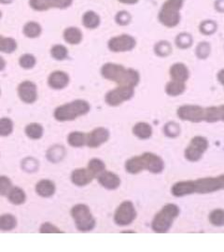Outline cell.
<instances>
[{
  "mask_svg": "<svg viewBox=\"0 0 224 252\" xmlns=\"http://www.w3.org/2000/svg\"><path fill=\"white\" fill-rule=\"evenodd\" d=\"M137 41L134 37L122 34L111 38L107 42V48L112 53H126L135 49Z\"/></svg>",
  "mask_w": 224,
  "mask_h": 252,
  "instance_id": "obj_11",
  "label": "cell"
},
{
  "mask_svg": "<svg viewBox=\"0 0 224 252\" xmlns=\"http://www.w3.org/2000/svg\"><path fill=\"white\" fill-rule=\"evenodd\" d=\"M171 81L186 84L190 78V70L188 66L183 63H175L169 69Z\"/></svg>",
  "mask_w": 224,
  "mask_h": 252,
  "instance_id": "obj_16",
  "label": "cell"
},
{
  "mask_svg": "<svg viewBox=\"0 0 224 252\" xmlns=\"http://www.w3.org/2000/svg\"><path fill=\"white\" fill-rule=\"evenodd\" d=\"M17 50V42L12 38H7L0 35V52L12 53Z\"/></svg>",
  "mask_w": 224,
  "mask_h": 252,
  "instance_id": "obj_30",
  "label": "cell"
},
{
  "mask_svg": "<svg viewBox=\"0 0 224 252\" xmlns=\"http://www.w3.org/2000/svg\"><path fill=\"white\" fill-rule=\"evenodd\" d=\"M217 79L219 81V83L222 84L224 87V68L221 69L218 74H217Z\"/></svg>",
  "mask_w": 224,
  "mask_h": 252,
  "instance_id": "obj_48",
  "label": "cell"
},
{
  "mask_svg": "<svg viewBox=\"0 0 224 252\" xmlns=\"http://www.w3.org/2000/svg\"><path fill=\"white\" fill-rule=\"evenodd\" d=\"M208 220L215 227H223L224 226V210L222 209L212 210L209 214Z\"/></svg>",
  "mask_w": 224,
  "mask_h": 252,
  "instance_id": "obj_37",
  "label": "cell"
},
{
  "mask_svg": "<svg viewBox=\"0 0 224 252\" xmlns=\"http://www.w3.org/2000/svg\"><path fill=\"white\" fill-rule=\"evenodd\" d=\"M13 2V0H0V3L3 5H7V4H11Z\"/></svg>",
  "mask_w": 224,
  "mask_h": 252,
  "instance_id": "obj_51",
  "label": "cell"
},
{
  "mask_svg": "<svg viewBox=\"0 0 224 252\" xmlns=\"http://www.w3.org/2000/svg\"><path fill=\"white\" fill-rule=\"evenodd\" d=\"M195 193L194 180H182L176 182L171 187V194L175 197H184Z\"/></svg>",
  "mask_w": 224,
  "mask_h": 252,
  "instance_id": "obj_15",
  "label": "cell"
},
{
  "mask_svg": "<svg viewBox=\"0 0 224 252\" xmlns=\"http://www.w3.org/2000/svg\"><path fill=\"white\" fill-rule=\"evenodd\" d=\"M40 231L41 233H59V232H63L59 228H57L56 226H54V224H52L50 222L43 223L41 227L40 228Z\"/></svg>",
  "mask_w": 224,
  "mask_h": 252,
  "instance_id": "obj_47",
  "label": "cell"
},
{
  "mask_svg": "<svg viewBox=\"0 0 224 252\" xmlns=\"http://www.w3.org/2000/svg\"><path fill=\"white\" fill-rule=\"evenodd\" d=\"M173 52L170 42L166 41H161L155 44L154 53L159 57H167Z\"/></svg>",
  "mask_w": 224,
  "mask_h": 252,
  "instance_id": "obj_32",
  "label": "cell"
},
{
  "mask_svg": "<svg viewBox=\"0 0 224 252\" xmlns=\"http://www.w3.org/2000/svg\"><path fill=\"white\" fill-rule=\"evenodd\" d=\"M95 177L89 171L88 168H78L75 169L71 174V181L76 186L83 187L93 181Z\"/></svg>",
  "mask_w": 224,
  "mask_h": 252,
  "instance_id": "obj_18",
  "label": "cell"
},
{
  "mask_svg": "<svg viewBox=\"0 0 224 252\" xmlns=\"http://www.w3.org/2000/svg\"><path fill=\"white\" fill-rule=\"evenodd\" d=\"M25 135L31 139H40L43 136V127L40 124L33 123L25 127Z\"/></svg>",
  "mask_w": 224,
  "mask_h": 252,
  "instance_id": "obj_35",
  "label": "cell"
},
{
  "mask_svg": "<svg viewBox=\"0 0 224 252\" xmlns=\"http://www.w3.org/2000/svg\"><path fill=\"white\" fill-rule=\"evenodd\" d=\"M101 22L100 16L96 11H87L82 15V24L87 29H96Z\"/></svg>",
  "mask_w": 224,
  "mask_h": 252,
  "instance_id": "obj_24",
  "label": "cell"
},
{
  "mask_svg": "<svg viewBox=\"0 0 224 252\" xmlns=\"http://www.w3.org/2000/svg\"><path fill=\"white\" fill-rule=\"evenodd\" d=\"M69 84V76L64 71L57 70L50 74L48 84L54 90H62Z\"/></svg>",
  "mask_w": 224,
  "mask_h": 252,
  "instance_id": "obj_19",
  "label": "cell"
},
{
  "mask_svg": "<svg viewBox=\"0 0 224 252\" xmlns=\"http://www.w3.org/2000/svg\"><path fill=\"white\" fill-rule=\"evenodd\" d=\"M1 17H2V11H0V19H1Z\"/></svg>",
  "mask_w": 224,
  "mask_h": 252,
  "instance_id": "obj_52",
  "label": "cell"
},
{
  "mask_svg": "<svg viewBox=\"0 0 224 252\" xmlns=\"http://www.w3.org/2000/svg\"><path fill=\"white\" fill-rule=\"evenodd\" d=\"M5 67H6V61L2 56H0V71H3Z\"/></svg>",
  "mask_w": 224,
  "mask_h": 252,
  "instance_id": "obj_50",
  "label": "cell"
},
{
  "mask_svg": "<svg viewBox=\"0 0 224 252\" xmlns=\"http://www.w3.org/2000/svg\"><path fill=\"white\" fill-rule=\"evenodd\" d=\"M165 168L163 158L153 152H144L125 162V170L131 175H138L144 170L151 174H161Z\"/></svg>",
  "mask_w": 224,
  "mask_h": 252,
  "instance_id": "obj_2",
  "label": "cell"
},
{
  "mask_svg": "<svg viewBox=\"0 0 224 252\" xmlns=\"http://www.w3.org/2000/svg\"><path fill=\"white\" fill-rule=\"evenodd\" d=\"M163 134L169 138H176L182 134L181 126L176 122H168L163 126Z\"/></svg>",
  "mask_w": 224,
  "mask_h": 252,
  "instance_id": "obj_34",
  "label": "cell"
},
{
  "mask_svg": "<svg viewBox=\"0 0 224 252\" xmlns=\"http://www.w3.org/2000/svg\"><path fill=\"white\" fill-rule=\"evenodd\" d=\"M12 189L11 179L6 176H0V195L6 196Z\"/></svg>",
  "mask_w": 224,
  "mask_h": 252,
  "instance_id": "obj_45",
  "label": "cell"
},
{
  "mask_svg": "<svg viewBox=\"0 0 224 252\" xmlns=\"http://www.w3.org/2000/svg\"><path fill=\"white\" fill-rule=\"evenodd\" d=\"M8 198L12 205L20 206L25 202L26 195H25L24 190L21 189V188L12 187V189L10 190V192L8 194Z\"/></svg>",
  "mask_w": 224,
  "mask_h": 252,
  "instance_id": "obj_28",
  "label": "cell"
},
{
  "mask_svg": "<svg viewBox=\"0 0 224 252\" xmlns=\"http://www.w3.org/2000/svg\"><path fill=\"white\" fill-rule=\"evenodd\" d=\"M195 193L207 194L224 189V174L194 180Z\"/></svg>",
  "mask_w": 224,
  "mask_h": 252,
  "instance_id": "obj_8",
  "label": "cell"
},
{
  "mask_svg": "<svg viewBox=\"0 0 224 252\" xmlns=\"http://www.w3.org/2000/svg\"><path fill=\"white\" fill-rule=\"evenodd\" d=\"M13 131V123L10 118H1L0 119V136L8 137Z\"/></svg>",
  "mask_w": 224,
  "mask_h": 252,
  "instance_id": "obj_40",
  "label": "cell"
},
{
  "mask_svg": "<svg viewBox=\"0 0 224 252\" xmlns=\"http://www.w3.org/2000/svg\"><path fill=\"white\" fill-rule=\"evenodd\" d=\"M182 0H166L158 13V20L168 28H173L181 22V10L183 6Z\"/></svg>",
  "mask_w": 224,
  "mask_h": 252,
  "instance_id": "obj_5",
  "label": "cell"
},
{
  "mask_svg": "<svg viewBox=\"0 0 224 252\" xmlns=\"http://www.w3.org/2000/svg\"><path fill=\"white\" fill-rule=\"evenodd\" d=\"M218 25L216 23V21H211V20H207V21H204L201 22L199 29L200 32L204 35V36H210L213 35L215 32L217 31Z\"/></svg>",
  "mask_w": 224,
  "mask_h": 252,
  "instance_id": "obj_42",
  "label": "cell"
},
{
  "mask_svg": "<svg viewBox=\"0 0 224 252\" xmlns=\"http://www.w3.org/2000/svg\"><path fill=\"white\" fill-rule=\"evenodd\" d=\"M181 214V209L176 204H166L154 216L151 221V229L157 233H165L170 230L174 221Z\"/></svg>",
  "mask_w": 224,
  "mask_h": 252,
  "instance_id": "obj_3",
  "label": "cell"
},
{
  "mask_svg": "<svg viewBox=\"0 0 224 252\" xmlns=\"http://www.w3.org/2000/svg\"><path fill=\"white\" fill-rule=\"evenodd\" d=\"M208 147L209 142L205 137L202 136L192 137L189 146L185 148V159L192 163L199 162L203 157L204 153L207 150Z\"/></svg>",
  "mask_w": 224,
  "mask_h": 252,
  "instance_id": "obj_7",
  "label": "cell"
},
{
  "mask_svg": "<svg viewBox=\"0 0 224 252\" xmlns=\"http://www.w3.org/2000/svg\"><path fill=\"white\" fill-rule=\"evenodd\" d=\"M51 55L55 60L63 61L68 56V50L64 47V45L56 44L51 49Z\"/></svg>",
  "mask_w": 224,
  "mask_h": 252,
  "instance_id": "obj_38",
  "label": "cell"
},
{
  "mask_svg": "<svg viewBox=\"0 0 224 252\" xmlns=\"http://www.w3.org/2000/svg\"><path fill=\"white\" fill-rule=\"evenodd\" d=\"M192 42H193V40H192V35L189 33H185V32L179 34L175 40V43H176L177 47L182 50L189 49L190 47H192Z\"/></svg>",
  "mask_w": 224,
  "mask_h": 252,
  "instance_id": "obj_33",
  "label": "cell"
},
{
  "mask_svg": "<svg viewBox=\"0 0 224 252\" xmlns=\"http://www.w3.org/2000/svg\"><path fill=\"white\" fill-rule=\"evenodd\" d=\"M87 168L95 178H98L104 171H106V164L98 158H94L89 161Z\"/></svg>",
  "mask_w": 224,
  "mask_h": 252,
  "instance_id": "obj_29",
  "label": "cell"
},
{
  "mask_svg": "<svg viewBox=\"0 0 224 252\" xmlns=\"http://www.w3.org/2000/svg\"><path fill=\"white\" fill-rule=\"evenodd\" d=\"M18 95L23 103L33 104L38 99V87L32 82H22L18 86Z\"/></svg>",
  "mask_w": 224,
  "mask_h": 252,
  "instance_id": "obj_13",
  "label": "cell"
},
{
  "mask_svg": "<svg viewBox=\"0 0 224 252\" xmlns=\"http://www.w3.org/2000/svg\"><path fill=\"white\" fill-rule=\"evenodd\" d=\"M210 53H211V47L208 42H200L195 49L196 56L201 60L206 59L210 55Z\"/></svg>",
  "mask_w": 224,
  "mask_h": 252,
  "instance_id": "obj_39",
  "label": "cell"
},
{
  "mask_svg": "<svg viewBox=\"0 0 224 252\" xmlns=\"http://www.w3.org/2000/svg\"><path fill=\"white\" fill-rule=\"evenodd\" d=\"M64 155V148L63 147H59V146H55V147H52L49 149L48 151V159L51 162L56 163L60 160H62Z\"/></svg>",
  "mask_w": 224,
  "mask_h": 252,
  "instance_id": "obj_43",
  "label": "cell"
},
{
  "mask_svg": "<svg viewBox=\"0 0 224 252\" xmlns=\"http://www.w3.org/2000/svg\"><path fill=\"white\" fill-rule=\"evenodd\" d=\"M21 168L28 173H33L39 168V162L32 157L26 158L21 162Z\"/></svg>",
  "mask_w": 224,
  "mask_h": 252,
  "instance_id": "obj_44",
  "label": "cell"
},
{
  "mask_svg": "<svg viewBox=\"0 0 224 252\" xmlns=\"http://www.w3.org/2000/svg\"><path fill=\"white\" fill-rule=\"evenodd\" d=\"M0 95H1V91H0Z\"/></svg>",
  "mask_w": 224,
  "mask_h": 252,
  "instance_id": "obj_53",
  "label": "cell"
},
{
  "mask_svg": "<svg viewBox=\"0 0 224 252\" xmlns=\"http://www.w3.org/2000/svg\"><path fill=\"white\" fill-rule=\"evenodd\" d=\"M90 109L91 105L89 102L82 99H77L56 107L54 110V118L58 122H70L81 116L86 115Z\"/></svg>",
  "mask_w": 224,
  "mask_h": 252,
  "instance_id": "obj_4",
  "label": "cell"
},
{
  "mask_svg": "<svg viewBox=\"0 0 224 252\" xmlns=\"http://www.w3.org/2000/svg\"><path fill=\"white\" fill-rule=\"evenodd\" d=\"M204 122L209 124L224 122V105L205 107Z\"/></svg>",
  "mask_w": 224,
  "mask_h": 252,
  "instance_id": "obj_20",
  "label": "cell"
},
{
  "mask_svg": "<svg viewBox=\"0 0 224 252\" xmlns=\"http://www.w3.org/2000/svg\"><path fill=\"white\" fill-rule=\"evenodd\" d=\"M22 33L29 39H37L42 33L41 25L37 21H28L22 27Z\"/></svg>",
  "mask_w": 224,
  "mask_h": 252,
  "instance_id": "obj_25",
  "label": "cell"
},
{
  "mask_svg": "<svg viewBox=\"0 0 224 252\" xmlns=\"http://www.w3.org/2000/svg\"><path fill=\"white\" fill-rule=\"evenodd\" d=\"M186 91V84L170 81L168 84L165 85V93L166 95L176 97L179 95H182Z\"/></svg>",
  "mask_w": 224,
  "mask_h": 252,
  "instance_id": "obj_26",
  "label": "cell"
},
{
  "mask_svg": "<svg viewBox=\"0 0 224 252\" xmlns=\"http://www.w3.org/2000/svg\"><path fill=\"white\" fill-rule=\"evenodd\" d=\"M73 4V0H45L46 10L59 9L64 10L69 8Z\"/></svg>",
  "mask_w": 224,
  "mask_h": 252,
  "instance_id": "obj_36",
  "label": "cell"
},
{
  "mask_svg": "<svg viewBox=\"0 0 224 252\" xmlns=\"http://www.w3.org/2000/svg\"><path fill=\"white\" fill-rule=\"evenodd\" d=\"M17 225L16 218L11 214H4L0 216V230L1 231H11Z\"/></svg>",
  "mask_w": 224,
  "mask_h": 252,
  "instance_id": "obj_31",
  "label": "cell"
},
{
  "mask_svg": "<svg viewBox=\"0 0 224 252\" xmlns=\"http://www.w3.org/2000/svg\"><path fill=\"white\" fill-rule=\"evenodd\" d=\"M97 180L99 184L104 187L105 189L109 190H114L118 189L121 185V178L117 174L110 172V171H104L98 178Z\"/></svg>",
  "mask_w": 224,
  "mask_h": 252,
  "instance_id": "obj_17",
  "label": "cell"
},
{
  "mask_svg": "<svg viewBox=\"0 0 224 252\" xmlns=\"http://www.w3.org/2000/svg\"><path fill=\"white\" fill-rule=\"evenodd\" d=\"M135 95V88L119 86L117 88L110 90L105 95V101L110 106H118L122 103L129 101Z\"/></svg>",
  "mask_w": 224,
  "mask_h": 252,
  "instance_id": "obj_10",
  "label": "cell"
},
{
  "mask_svg": "<svg viewBox=\"0 0 224 252\" xmlns=\"http://www.w3.org/2000/svg\"><path fill=\"white\" fill-rule=\"evenodd\" d=\"M71 216L79 231H90L96 227V219L86 205L79 204L74 206L71 210Z\"/></svg>",
  "mask_w": 224,
  "mask_h": 252,
  "instance_id": "obj_6",
  "label": "cell"
},
{
  "mask_svg": "<svg viewBox=\"0 0 224 252\" xmlns=\"http://www.w3.org/2000/svg\"><path fill=\"white\" fill-rule=\"evenodd\" d=\"M86 141H87V134L83 132H79V131L71 132L67 137V142L71 147H83L86 145Z\"/></svg>",
  "mask_w": 224,
  "mask_h": 252,
  "instance_id": "obj_27",
  "label": "cell"
},
{
  "mask_svg": "<svg viewBox=\"0 0 224 252\" xmlns=\"http://www.w3.org/2000/svg\"><path fill=\"white\" fill-rule=\"evenodd\" d=\"M119 2L122 3V4H127V5H134L137 4L139 0H118Z\"/></svg>",
  "mask_w": 224,
  "mask_h": 252,
  "instance_id": "obj_49",
  "label": "cell"
},
{
  "mask_svg": "<svg viewBox=\"0 0 224 252\" xmlns=\"http://www.w3.org/2000/svg\"><path fill=\"white\" fill-rule=\"evenodd\" d=\"M36 191L40 196L44 198L51 197L55 192V184L49 179H42L37 183Z\"/></svg>",
  "mask_w": 224,
  "mask_h": 252,
  "instance_id": "obj_22",
  "label": "cell"
},
{
  "mask_svg": "<svg viewBox=\"0 0 224 252\" xmlns=\"http://www.w3.org/2000/svg\"><path fill=\"white\" fill-rule=\"evenodd\" d=\"M182 1H184V0H182Z\"/></svg>",
  "mask_w": 224,
  "mask_h": 252,
  "instance_id": "obj_54",
  "label": "cell"
},
{
  "mask_svg": "<svg viewBox=\"0 0 224 252\" xmlns=\"http://www.w3.org/2000/svg\"><path fill=\"white\" fill-rule=\"evenodd\" d=\"M64 42L70 45H78L82 42L83 39V34L81 30L78 27L70 26L64 29L63 33Z\"/></svg>",
  "mask_w": 224,
  "mask_h": 252,
  "instance_id": "obj_21",
  "label": "cell"
},
{
  "mask_svg": "<svg viewBox=\"0 0 224 252\" xmlns=\"http://www.w3.org/2000/svg\"><path fill=\"white\" fill-rule=\"evenodd\" d=\"M102 77L117 84L119 86L136 88L140 82V75L133 68H126L122 64L107 63L101 67Z\"/></svg>",
  "mask_w": 224,
  "mask_h": 252,
  "instance_id": "obj_1",
  "label": "cell"
},
{
  "mask_svg": "<svg viewBox=\"0 0 224 252\" xmlns=\"http://www.w3.org/2000/svg\"><path fill=\"white\" fill-rule=\"evenodd\" d=\"M138 213L131 201H123L114 213V221L119 226H127L137 219Z\"/></svg>",
  "mask_w": 224,
  "mask_h": 252,
  "instance_id": "obj_9",
  "label": "cell"
},
{
  "mask_svg": "<svg viewBox=\"0 0 224 252\" xmlns=\"http://www.w3.org/2000/svg\"><path fill=\"white\" fill-rule=\"evenodd\" d=\"M177 116L184 122L202 123L204 122V107L198 105H183L177 109Z\"/></svg>",
  "mask_w": 224,
  "mask_h": 252,
  "instance_id": "obj_12",
  "label": "cell"
},
{
  "mask_svg": "<svg viewBox=\"0 0 224 252\" xmlns=\"http://www.w3.org/2000/svg\"><path fill=\"white\" fill-rule=\"evenodd\" d=\"M131 20H132V16H131V14L129 13L128 11H119L117 14H116V16H115V21H116V22H117L118 24L122 25V26L129 24Z\"/></svg>",
  "mask_w": 224,
  "mask_h": 252,
  "instance_id": "obj_46",
  "label": "cell"
},
{
  "mask_svg": "<svg viewBox=\"0 0 224 252\" xmlns=\"http://www.w3.org/2000/svg\"><path fill=\"white\" fill-rule=\"evenodd\" d=\"M152 133H153L152 127L148 123L140 122L133 127L134 136H136L138 138L142 139V140L150 138L152 136Z\"/></svg>",
  "mask_w": 224,
  "mask_h": 252,
  "instance_id": "obj_23",
  "label": "cell"
},
{
  "mask_svg": "<svg viewBox=\"0 0 224 252\" xmlns=\"http://www.w3.org/2000/svg\"><path fill=\"white\" fill-rule=\"evenodd\" d=\"M110 133L105 127H97L91 133L87 134L86 145L89 147L96 148L99 147L109 139Z\"/></svg>",
  "mask_w": 224,
  "mask_h": 252,
  "instance_id": "obj_14",
  "label": "cell"
},
{
  "mask_svg": "<svg viewBox=\"0 0 224 252\" xmlns=\"http://www.w3.org/2000/svg\"><path fill=\"white\" fill-rule=\"evenodd\" d=\"M36 63H37L36 57L30 53L22 54L19 58V64L23 69H32L33 67L36 65Z\"/></svg>",
  "mask_w": 224,
  "mask_h": 252,
  "instance_id": "obj_41",
  "label": "cell"
}]
</instances>
